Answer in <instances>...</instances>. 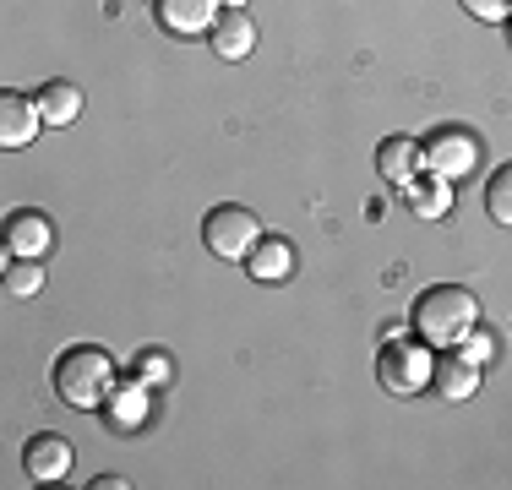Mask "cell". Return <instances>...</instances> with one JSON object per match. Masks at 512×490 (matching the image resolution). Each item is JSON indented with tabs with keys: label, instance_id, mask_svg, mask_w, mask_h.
Instances as JSON below:
<instances>
[{
	"label": "cell",
	"instance_id": "12",
	"mask_svg": "<svg viewBox=\"0 0 512 490\" xmlns=\"http://www.w3.org/2000/svg\"><path fill=\"white\" fill-rule=\"evenodd\" d=\"M376 175L387 180V186L404 191L414 175H420V142L414 137H387L382 147H376Z\"/></svg>",
	"mask_w": 512,
	"mask_h": 490
},
{
	"label": "cell",
	"instance_id": "10",
	"mask_svg": "<svg viewBox=\"0 0 512 490\" xmlns=\"http://www.w3.org/2000/svg\"><path fill=\"white\" fill-rule=\"evenodd\" d=\"M207 44H213L218 60H246L256 49V22L246 6H224V17L213 22V33H207Z\"/></svg>",
	"mask_w": 512,
	"mask_h": 490
},
{
	"label": "cell",
	"instance_id": "23",
	"mask_svg": "<svg viewBox=\"0 0 512 490\" xmlns=\"http://www.w3.org/2000/svg\"><path fill=\"white\" fill-rule=\"evenodd\" d=\"M224 6H246V0H224Z\"/></svg>",
	"mask_w": 512,
	"mask_h": 490
},
{
	"label": "cell",
	"instance_id": "3",
	"mask_svg": "<svg viewBox=\"0 0 512 490\" xmlns=\"http://www.w3.org/2000/svg\"><path fill=\"white\" fill-rule=\"evenodd\" d=\"M431 371H436V354L425 338H393L376 354V382H382V392H393V398L425 392L431 387Z\"/></svg>",
	"mask_w": 512,
	"mask_h": 490
},
{
	"label": "cell",
	"instance_id": "11",
	"mask_svg": "<svg viewBox=\"0 0 512 490\" xmlns=\"http://www.w3.org/2000/svg\"><path fill=\"white\" fill-rule=\"evenodd\" d=\"M295 245H289L284 235H262L251 245V256H246V273L256 278V284H284L289 273H295Z\"/></svg>",
	"mask_w": 512,
	"mask_h": 490
},
{
	"label": "cell",
	"instance_id": "20",
	"mask_svg": "<svg viewBox=\"0 0 512 490\" xmlns=\"http://www.w3.org/2000/svg\"><path fill=\"white\" fill-rule=\"evenodd\" d=\"M453 349H458V354H463V360H469V365H480V371H485V365L496 360V338L485 333V327H469V333H463V338L453 343Z\"/></svg>",
	"mask_w": 512,
	"mask_h": 490
},
{
	"label": "cell",
	"instance_id": "18",
	"mask_svg": "<svg viewBox=\"0 0 512 490\" xmlns=\"http://www.w3.org/2000/svg\"><path fill=\"white\" fill-rule=\"evenodd\" d=\"M131 376H137L142 387H153V392H164L169 382H175V360H169L164 349H142L137 360H131Z\"/></svg>",
	"mask_w": 512,
	"mask_h": 490
},
{
	"label": "cell",
	"instance_id": "1",
	"mask_svg": "<svg viewBox=\"0 0 512 490\" xmlns=\"http://www.w3.org/2000/svg\"><path fill=\"white\" fill-rule=\"evenodd\" d=\"M115 354L104 343H71L55 360V398L71 409H104L115 392Z\"/></svg>",
	"mask_w": 512,
	"mask_h": 490
},
{
	"label": "cell",
	"instance_id": "15",
	"mask_svg": "<svg viewBox=\"0 0 512 490\" xmlns=\"http://www.w3.org/2000/svg\"><path fill=\"white\" fill-rule=\"evenodd\" d=\"M148 392L153 387H142L137 376H126L115 392H109V403H104V420L115 425V431H126V425H137L142 420V403H148Z\"/></svg>",
	"mask_w": 512,
	"mask_h": 490
},
{
	"label": "cell",
	"instance_id": "2",
	"mask_svg": "<svg viewBox=\"0 0 512 490\" xmlns=\"http://www.w3.org/2000/svg\"><path fill=\"white\" fill-rule=\"evenodd\" d=\"M469 327H480V300L463 284H431L414 300V333L431 349H453Z\"/></svg>",
	"mask_w": 512,
	"mask_h": 490
},
{
	"label": "cell",
	"instance_id": "13",
	"mask_svg": "<svg viewBox=\"0 0 512 490\" xmlns=\"http://www.w3.org/2000/svg\"><path fill=\"white\" fill-rule=\"evenodd\" d=\"M431 387L442 392L447 403H469L474 392H480V365H469L463 354H442L431 371Z\"/></svg>",
	"mask_w": 512,
	"mask_h": 490
},
{
	"label": "cell",
	"instance_id": "6",
	"mask_svg": "<svg viewBox=\"0 0 512 490\" xmlns=\"http://www.w3.org/2000/svg\"><path fill=\"white\" fill-rule=\"evenodd\" d=\"M224 17V0H153V22L175 39H202Z\"/></svg>",
	"mask_w": 512,
	"mask_h": 490
},
{
	"label": "cell",
	"instance_id": "16",
	"mask_svg": "<svg viewBox=\"0 0 512 490\" xmlns=\"http://www.w3.org/2000/svg\"><path fill=\"white\" fill-rule=\"evenodd\" d=\"M0 289H6V300H33V294L44 289V262H33V256H6Z\"/></svg>",
	"mask_w": 512,
	"mask_h": 490
},
{
	"label": "cell",
	"instance_id": "7",
	"mask_svg": "<svg viewBox=\"0 0 512 490\" xmlns=\"http://www.w3.org/2000/svg\"><path fill=\"white\" fill-rule=\"evenodd\" d=\"M22 474H28V480H39V485L66 480V474H71V441L55 436V431H39L28 447H22Z\"/></svg>",
	"mask_w": 512,
	"mask_h": 490
},
{
	"label": "cell",
	"instance_id": "19",
	"mask_svg": "<svg viewBox=\"0 0 512 490\" xmlns=\"http://www.w3.org/2000/svg\"><path fill=\"white\" fill-rule=\"evenodd\" d=\"M485 213L502 229H512V164H502L491 180H485Z\"/></svg>",
	"mask_w": 512,
	"mask_h": 490
},
{
	"label": "cell",
	"instance_id": "21",
	"mask_svg": "<svg viewBox=\"0 0 512 490\" xmlns=\"http://www.w3.org/2000/svg\"><path fill=\"white\" fill-rule=\"evenodd\" d=\"M458 6L480 22H512V0H458Z\"/></svg>",
	"mask_w": 512,
	"mask_h": 490
},
{
	"label": "cell",
	"instance_id": "4",
	"mask_svg": "<svg viewBox=\"0 0 512 490\" xmlns=\"http://www.w3.org/2000/svg\"><path fill=\"white\" fill-rule=\"evenodd\" d=\"M474 164H480V137H474L469 126H436L420 137V169L425 175H442L447 186L463 175H474Z\"/></svg>",
	"mask_w": 512,
	"mask_h": 490
},
{
	"label": "cell",
	"instance_id": "9",
	"mask_svg": "<svg viewBox=\"0 0 512 490\" xmlns=\"http://www.w3.org/2000/svg\"><path fill=\"white\" fill-rule=\"evenodd\" d=\"M44 126L39 93H6L0 98V147H28Z\"/></svg>",
	"mask_w": 512,
	"mask_h": 490
},
{
	"label": "cell",
	"instance_id": "22",
	"mask_svg": "<svg viewBox=\"0 0 512 490\" xmlns=\"http://www.w3.org/2000/svg\"><path fill=\"white\" fill-rule=\"evenodd\" d=\"M93 485H99V490H126V480H120V474H99Z\"/></svg>",
	"mask_w": 512,
	"mask_h": 490
},
{
	"label": "cell",
	"instance_id": "8",
	"mask_svg": "<svg viewBox=\"0 0 512 490\" xmlns=\"http://www.w3.org/2000/svg\"><path fill=\"white\" fill-rule=\"evenodd\" d=\"M50 245H55V229L39 207H17V213L6 218V256H33V262H44Z\"/></svg>",
	"mask_w": 512,
	"mask_h": 490
},
{
	"label": "cell",
	"instance_id": "5",
	"mask_svg": "<svg viewBox=\"0 0 512 490\" xmlns=\"http://www.w3.org/2000/svg\"><path fill=\"white\" fill-rule=\"evenodd\" d=\"M202 240H207V251L224 256V262H246L251 245L262 240V218L240 202H218L213 213L202 218Z\"/></svg>",
	"mask_w": 512,
	"mask_h": 490
},
{
	"label": "cell",
	"instance_id": "14",
	"mask_svg": "<svg viewBox=\"0 0 512 490\" xmlns=\"http://www.w3.org/2000/svg\"><path fill=\"white\" fill-rule=\"evenodd\" d=\"M39 109H44V126H71V120L82 115V93L71 88L66 77H55L39 88Z\"/></svg>",
	"mask_w": 512,
	"mask_h": 490
},
{
	"label": "cell",
	"instance_id": "17",
	"mask_svg": "<svg viewBox=\"0 0 512 490\" xmlns=\"http://www.w3.org/2000/svg\"><path fill=\"white\" fill-rule=\"evenodd\" d=\"M404 196H409V207H414V213H420V218H442L447 213V180L442 175H414L409 180V186H404Z\"/></svg>",
	"mask_w": 512,
	"mask_h": 490
}]
</instances>
